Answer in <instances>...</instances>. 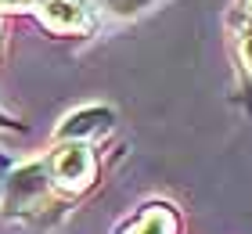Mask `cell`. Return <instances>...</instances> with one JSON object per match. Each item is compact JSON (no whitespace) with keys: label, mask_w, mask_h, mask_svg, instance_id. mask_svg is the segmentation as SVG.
<instances>
[{"label":"cell","mask_w":252,"mask_h":234,"mask_svg":"<svg viewBox=\"0 0 252 234\" xmlns=\"http://www.w3.org/2000/svg\"><path fill=\"white\" fill-rule=\"evenodd\" d=\"M43 18H47V26L54 29H79L87 22V11L79 0H51L47 11H43Z\"/></svg>","instance_id":"cell-1"},{"label":"cell","mask_w":252,"mask_h":234,"mask_svg":"<svg viewBox=\"0 0 252 234\" xmlns=\"http://www.w3.org/2000/svg\"><path fill=\"white\" fill-rule=\"evenodd\" d=\"M249 4H252V0H249Z\"/></svg>","instance_id":"cell-4"},{"label":"cell","mask_w":252,"mask_h":234,"mask_svg":"<svg viewBox=\"0 0 252 234\" xmlns=\"http://www.w3.org/2000/svg\"><path fill=\"white\" fill-rule=\"evenodd\" d=\"M4 4H18V0H4Z\"/></svg>","instance_id":"cell-3"},{"label":"cell","mask_w":252,"mask_h":234,"mask_svg":"<svg viewBox=\"0 0 252 234\" xmlns=\"http://www.w3.org/2000/svg\"><path fill=\"white\" fill-rule=\"evenodd\" d=\"M72 169L79 173V177H87L90 159H87V151H83V148H65V155L58 159V173H62V177H72Z\"/></svg>","instance_id":"cell-2"}]
</instances>
